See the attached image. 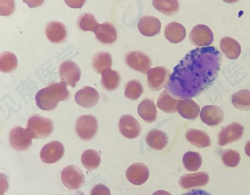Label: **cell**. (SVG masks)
<instances>
[{
	"label": "cell",
	"mask_w": 250,
	"mask_h": 195,
	"mask_svg": "<svg viewBox=\"0 0 250 195\" xmlns=\"http://www.w3.org/2000/svg\"><path fill=\"white\" fill-rule=\"evenodd\" d=\"M125 176L127 180L134 185L144 183L149 177L147 167L141 162L130 165L126 170Z\"/></svg>",
	"instance_id": "5bb4252c"
},
{
	"label": "cell",
	"mask_w": 250,
	"mask_h": 195,
	"mask_svg": "<svg viewBox=\"0 0 250 195\" xmlns=\"http://www.w3.org/2000/svg\"><path fill=\"white\" fill-rule=\"evenodd\" d=\"M223 117L224 114L222 109L214 105L205 106L202 107L200 112V118L202 121L210 126L220 124Z\"/></svg>",
	"instance_id": "ac0fdd59"
},
{
	"label": "cell",
	"mask_w": 250,
	"mask_h": 195,
	"mask_svg": "<svg viewBox=\"0 0 250 195\" xmlns=\"http://www.w3.org/2000/svg\"><path fill=\"white\" fill-rule=\"evenodd\" d=\"M182 195H211L208 193L200 189L192 190Z\"/></svg>",
	"instance_id": "f35d334b"
},
{
	"label": "cell",
	"mask_w": 250,
	"mask_h": 195,
	"mask_svg": "<svg viewBox=\"0 0 250 195\" xmlns=\"http://www.w3.org/2000/svg\"><path fill=\"white\" fill-rule=\"evenodd\" d=\"M125 97L131 100L138 99L143 92V87L137 80H132L128 82L125 89Z\"/></svg>",
	"instance_id": "d590c367"
},
{
	"label": "cell",
	"mask_w": 250,
	"mask_h": 195,
	"mask_svg": "<svg viewBox=\"0 0 250 195\" xmlns=\"http://www.w3.org/2000/svg\"><path fill=\"white\" fill-rule=\"evenodd\" d=\"M119 129L122 135L130 139L137 137L142 129L137 120L129 115H124L120 118Z\"/></svg>",
	"instance_id": "4fadbf2b"
},
{
	"label": "cell",
	"mask_w": 250,
	"mask_h": 195,
	"mask_svg": "<svg viewBox=\"0 0 250 195\" xmlns=\"http://www.w3.org/2000/svg\"><path fill=\"white\" fill-rule=\"evenodd\" d=\"M45 33L47 39L54 43L63 42L67 37L65 26L58 21L49 22L45 26Z\"/></svg>",
	"instance_id": "2e32d148"
},
{
	"label": "cell",
	"mask_w": 250,
	"mask_h": 195,
	"mask_svg": "<svg viewBox=\"0 0 250 195\" xmlns=\"http://www.w3.org/2000/svg\"><path fill=\"white\" fill-rule=\"evenodd\" d=\"M61 82L65 85L75 87L81 78V70L74 62L67 60L63 62L59 69Z\"/></svg>",
	"instance_id": "ba28073f"
},
{
	"label": "cell",
	"mask_w": 250,
	"mask_h": 195,
	"mask_svg": "<svg viewBox=\"0 0 250 195\" xmlns=\"http://www.w3.org/2000/svg\"><path fill=\"white\" fill-rule=\"evenodd\" d=\"M186 138L191 144L199 148H206L211 144L208 135L200 130L189 129L186 133Z\"/></svg>",
	"instance_id": "603a6c76"
},
{
	"label": "cell",
	"mask_w": 250,
	"mask_h": 195,
	"mask_svg": "<svg viewBox=\"0 0 250 195\" xmlns=\"http://www.w3.org/2000/svg\"><path fill=\"white\" fill-rule=\"evenodd\" d=\"M189 37L191 43L199 47L208 46L213 40L212 32L208 27L203 24L194 26Z\"/></svg>",
	"instance_id": "30bf717a"
},
{
	"label": "cell",
	"mask_w": 250,
	"mask_h": 195,
	"mask_svg": "<svg viewBox=\"0 0 250 195\" xmlns=\"http://www.w3.org/2000/svg\"><path fill=\"white\" fill-rule=\"evenodd\" d=\"M61 177L63 185L71 190L80 188L84 183V176L83 172L75 165L65 167L61 172Z\"/></svg>",
	"instance_id": "5b68a950"
},
{
	"label": "cell",
	"mask_w": 250,
	"mask_h": 195,
	"mask_svg": "<svg viewBox=\"0 0 250 195\" xmlns=\"http://www.w3.org/2000/svg\"><path fill=\"white\" fill-rule=\"evenodd\" d=\"M81 162L85 168L89 170H92L96 169L99 166L101 157L97 151L88 149L82 154Z\"/></svg>",
	"instance_id": "f546056e"
},
{
	"label": "cell",
	"mask_w": 250,
	"mask_h": 195,
	"mask_svg": "<svg viewBox=\"0 0 250 195\" xmlns=\"http://www.w3.org/2000/svg\"><path fill=\"white\" fill-rule=\"evenodd\" d=\"M70 93L66 85L62 82H53L41 89L35 96L36 104L43 110H52L59 102L67 99Z\"/></svg>",
	"instance_id": "7a4b0ae2"
},
{
	"label": "cell",
	"mask_w": 250,
	"mask_h": 195,
	"mask_svg": "<svg viewBox=\"0 0 250 195\" xmlns=\"http://www.w3.org/2000/svg\"><path fill=\"white\" fill-rule=\"evenodd\" d=\"M243 126L238 123L233 122L224 127L218 135V143L225 146L237 141L242 136Z\"/></svg>",
	"instance_id": "7c38bea8"
},
{
	"label": "cell",
	"mask_w": 250,
	"mask_h": 195,
	"mask_svg": "<svg viewBox=\"0 0 250 195\" xmlns=\"http://www.w3.org/2000/svg\"><path fill=\"white\" fill-rule=\"evenodd\" d=\"M77 22L81 30L85 31H93V32L99 25L94 16L90 13L82 14L79 17Z\"/></svg>",
	"instance_id": "e575fe53"
},
{
	"label": "cell",
	"mask_w": 250,
	"mask_h": 195,
	"mask_svg": "<svg viewBox=\"0 0 250 195\" xmlns=\"http://www.w3.org/2000/svg\"><path fill=\"white\" fill-rule=\"evenodd\" d=\"M165 36L172 43H178L182 41L186 36V30L180 23L171 22L165 28Z\"/></svg>",
	"instance_id": "cb8c5ba5"
},
{
	"label": "cell",
	"mask_w": 250,
	"mask_h": 195,
	"mask_svg": "<svg viewBox=\"0 0 250 195\" xmlns=\"http://www.w3.org/2000/svg\"><path fill=\"white\" fill-rule=\"evenodd\" d=\"M98 129L96 118L90 115L80 116L75 123V131L83 140H88L95 135Z\"/></svg>",
	"instance_id": "277c9868"
},
{
	"label": "cell",
	"mask_w": 250,
	"mask_h": 195,
	"mask_svg": "<svg viewBox=\"0 0 250 195\" xmlns=\"http://www.w3.org/2000/svg\"><path fill=\"white\" fill-rule=\"evenodd\" d=\"M54 129L52 120L35 115L28 120L26 129L32 138H44L50 135Z\"/></svg>",
	"instance_id": "3957f363"
},
{
	"label": "cell",
	"mask_w": 250,
	"mask_h": 195,
	"mask_svg": "<svg viewBox=\"0 0 250 195\" xmlns=\"http://www.w3.org/2000/svg\"><path fill=\"white\" fill-rule=\"evenodd\" d=\"M90 195H110V192L105 185L98 184L92 189Z\"/></svg>",
	"instance_id": "74e56055"
},
{
	"label": "cell",
	"mask_w": 250,
	"mask_h": 195,
	"mask_svg": "<svg viewBox=\"0 0 250 195\" xmlns=\"http://www.w3.org/2000/svg\"><path fill=\"white\" fill-rule=\"evenodd\" d=\"M64 153V148L62 142L54 140L45 144L42 148L40 157L42 160L48 164L60 160Z\"/></svg>",
	"instance_id": "9c48e42d"
},
{
	"label": "cell",
	"mask_w": 250,
	"mask_h": 195,
	"mask_svg": "<svg viewBox=\"0 0 250 195\" xmlns=\"http://www.w3.org/2000/svg\"><path fill=\"white\" fill-rule=\"evenodd\" d=\"M208 180V175L206 172H199L183 175L179 182L182 188L188 189L205 186Z\"/></svg>",
	"instance_id": "e0dca14e"
},
{
	"label": "cell",
	"mask_w": 250,
	"mask_h": 195,
	"mask_svg": "<svg viewBox=\"0 0 250 195\" xmlns=\"http://www.w3.org/2000/svg\"><path fill=\"white\" fill-rule=\"evenodd\" d=\"M94 32L96 39L103 44H112L117 39V31L115 27L112 24L108 22L99 24Z\"/></svg>",
	"instance_id": "ffe728a7"
},
{
	"label": "cell",
	"mask_w": 250,
	"mask_h": 195,
	"mask_svg": "<svg viewBox=\"0 0 250 195\" xmlns=\"http://www.w3.org/2000/svg\"><path fill=\"white\" fill-rule=\"evenodd\" d=\"M112 64V57L108 52H99L96 54L92 61L93 69L101 74L105 70L110 69Z\"/></svg>",
	"instance_id": "83f0119b"
},
{
	"label": "cell",
	"mask_w": 250,
	"mask_h": 195,
	"mask_svg": "<svg viewBox=\"0 0 250 195\" xmlns=\"http://www.w3.org/2000/svg\"><path fill=\"white\" fill-rule=\"evenodd\" d=\"M220 53L213 46L194 49L174 67L165 87L179 98L194 97L216 78L219 70Z\"/></svg>",
	"instance_id": "6da1fadb"
},
{
	"label": "cell",
	"mask_w": 250,
	"mask_h": 195,
	"mask_svg": "<svg viewBox=\"0 0 250 195\" xmlns=\"http://www.w3.org/2000/svg\"><path fill=\"white\" fill-rule=\"evenodd\" d=\"M220 48L226 57L230 59L237 58L241 53L239 43L230 37H225L221 39Z\"/></svg>",
	"instance_id": "4316f807"
},
{
	"label": "cell",
	"mask_w": 250,
	"mask_h": 195,
	"mask_svg": "<svg viewBox=\"0 0 250 195\" xmlns=\"http://www.w3.org/2000/svg\"><path fill=\"white\" fill-rule=\"evenodd\" d=\"M139 115L146 122L152 123L157 118V110L154 102L150 99L142 100L138 106Z\"/></svg>",
	"instance_id": "d4e9b609"
},
{
	"label": "cell",
	"mask_w": 250,
	"mask_h": 195,
	"mask_svg": "<svg viewBox=\"0 0 250 195\" xmlns=\"http://www.w3.org/2000/svg\"><path fill=\"white\" fill-rule=\"evenodd\" d=\"M177 111L184 118L194 119L198 116L200 107L192 99L186 98L180 99Z\"/></svg>",
	"instance_id": "7402d4cb"
},
{
	"label": "cell",
	"mask_w": 250,
	"mask_h": 195,
	"mask_svg": "<svg viewBox=\"0 0 250 195\" xmlns=\"http://www.w3.org/2000/svg\"><path fill=\"white\" fill-rule=\"evenodd\" d=\"M245 151L246 155L250 157V140L246 143L245 146Z\"/></svg>",
	"instance_id": "60d3db41"
},
{
	"label": "cell",
	"mask_w": 250,
	"mask_h": 195,
	"mask_svg": "<svg viewBox=\"0 0 250 195\" xmlns=\"http://www.w3.org/2000/svg\"><path fill=\"white\" fill-rule=\"evenodd\" d=\"M183 162L185 168L188 171L194 172L197 171L200 168L202 165V158L199 153L189 151L184 155Z\"/></svg>",
	"instance_id": "d6a6232c"
},
{
	"label": "cell",
	"mask_w": 250,
	"mask_h": 195,
	"mask_svg": "<svg viewBox=\"0 0 250 195\" xmlns=\"http://www.w3.org/2000/svg\"><path fill=\"white\" fill-rule=\"evenodd\" d=\"M120 74L115 70L108 69L102 73L101 84L103 88L108 91L117 89L120 85Z\"/></svg>",
	"instance_id": "f1b7e54d"
},
{
	"label": "cell",
	"mask_w": 250,
	"mask_h": 195,
	"mask_svg": "<svg viewBox=\"0 0 250 195\" xmlns=\"http://www.w3.org/2000/svg\"><path fill=\"white\" fill-rule=\"evenodd\" d=\"M75 100L81 106L84 108H91L98 103L99 100V94L95 88L85 86L76 92Z\"/></svg>",
	"instance_id": "9a60e30c"
},
{
	"label": "cell",
	"mask_w": 250,
	"mask_h": 195,
	"mask_svg": "<svg viewBox=\"0 0 250 195\" xmlns=\"http://www.w3.org/2000/svg\"><path fill=\"white\" fill-rule=\"evenodd\" d=\"M145 140L152 149L162 150L166 148L168 143V137L164 131L152 129L146 135Z\"/></svg>",
	"instance_id": "44dd1931"
},
{
	"label": "cell",
	"mask_w": 250,
	"mask_h": 195,
	"mask_svg": "<svg viewBox=\"0 0 250 195\" xmlns=\"http://www.w3.org/2000/svg\"><path fill=\"white\" fill-rule=\"evenodd\" d=\"M233 105L243 110L250 109V91L241 90L234 94L231 97Z\"/></svg>",
	"instance_id": "1f68e13d"
},
{
	"label": "cell",
	"mask_w": 250,
	"mask_h": 195,
	"mask_svg": "<svg viewBox=\"0 0 250 195\" xmlns=\"http://www.w3.org/2000/svg\"><path fill=\"white\" fill-rule=\"evenodd\" d=\"M140 32L146 37L154 36L158 34L161 29L159 20L152 16H146L141 18L138 23Z\"/></svg>",
	"instance_id": "d6986e66"
},
{
	"label": "cell",
	"mask_w": 250,
	"mask_h": 195,
	"mask_svg": "<svg viewBox=\"0 0 250 195\" xmlns=\"http://www.w3.org/2000/svg\"><path fill=\"white\" fill-rule=\"evenodd\" d=\"M169 76L168 69L164 66L151 68L147 72V85L152 90H160L166 86Z\"/></svg>",
	"instance_id": "52a82bcc"
},
{
	"label": "cell",
	"mask_w": 250,
	"mask_h": 195,
	"mask_svg": "<svg viewBox=\"0 0 250 195\" xmlns=\"http://www.w3.org/2000/svg\"><path fill=\"white\" fill-rule=\"evenodd\" d=\"M223 163L229 167H235L240 162V156L238 152L231 149H228L222 154Z\"/></svg>",
	"instance_id": "8d00e7d4"
},
{
	"label": "cell",
	"mask_w": 250,
	"mask_h": 195,
	"mask_svg": "<svg viewBox=\"0 0 250 195\" xmlns=\"http://www.w3.org/2000/svg\"><path fill=\"white\" fill-rule=\"evenodd\" d=\"M179 100L165 90L160 95L157 104L158 108L164 112L173 113L177 111Z\"/></svg>",
	"instance_id": "484cf974"
},
{
	"label": "cell",
	"mask_w": 250,
	"mask_h": 195,
	"mask_svg": "<svg viewBox=\"0 0 250 195\" xmlns=\"http://www.w3.org/2000/svg\"><path fill=\"white\" fill-rule=\"evenodd\" d=\"M32 139L26 128L21 126L13 128L10 132V143L17 150L22 151L28 149L32 145Z\"/></svg>",
	"instance_id": "8fae6325"
},
{
	"label": "cell",
	"mask_w": 250,
	"mask_h": 195,
	"mask_svg": "<svg viewBox=\"0 0 250 195\" xmlns=\"http://www.w3.org/2000/svg\"><path fill=\"white\" fill-rule=\"evenodd\" d=\"M153 6L161 13L167 16H172L179 10V4L177 0H160L152 1Z\"/></svg>",
	"instance_id": "4dcf8cb0"
},
{
	"label": "cell",
	"mask_w": 250,
	"mask_h": 195,
	"mask_svg": "<svg viewBox=\"0 0 250 195\" xmlns=\"http://www.w3.org/2000/svg\"><path fill=\"white\" fill-rule=\"evenodd\" d=\"M152 195H172L168 192L164 190H158L155 192Z\"/></svg>",
	"instance_id": "ab89813d"
},
{
	"label": "cell",
	"mask_w": 250,
	"mask_h": 195,
	"mask_svg": "<svg viewBox=\"0 0 250 195\" xmlns=\"http://www.w3.org/2000/svg\"><path fill=\"white\" fill-rule=\"evenodd\" d=\"M18 65L16 56L12 53L4 51L0 57V70L4 73H9L15 70Z\"/></svg>",
	"instance_id": "836d02e7"
},
{
	"label": "cell",
	"mask_w": 250,
	"mask_h": 195,
	"mask_svg": "<svg viewBox=\"0 0 250 195\" xmlns=\"http://www.w3.org/2000/svg\"><path fill=\"white\" fill-rule=\"evenodd\" d=\"M125 60L129 67L143 74L147 72L152 64L148 56L138 51L128 52L125 56Z\"/></svg>",
	"instance_id": "8992f818"
}]
</instances>
